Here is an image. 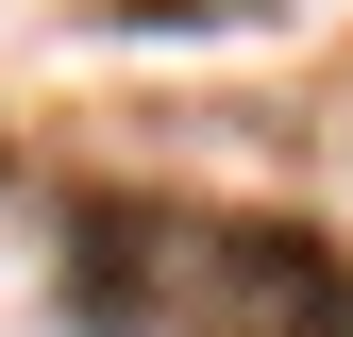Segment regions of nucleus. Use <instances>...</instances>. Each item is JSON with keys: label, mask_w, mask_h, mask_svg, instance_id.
I'll return each mask as SVG.
<instances>
[{"label": "nucleus", "mask_w": 353, "mask_h": 337, "mask_svg": "<svg viewBox=\"0 0 353 337\" xmlns=\"http://www.w3.org/2000/svg\"><path fill=\"white\" fill-rule=\"evenodd\" d=\"M68 320L84 337H353V253L270 202H84Z\"/></svg>", "instance_id": "f257e3e1"}]
</instances>
